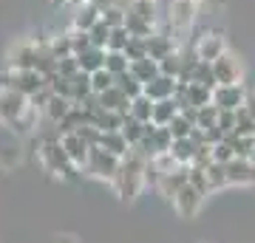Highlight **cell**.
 <instances>
[{
    "label": "cell",
    "instance_id": "14",
    "mask_svg": "<svg viewBox=\"0 0 255 243\" xmlns=\"http://www.w3.org/2000/svg\"><path fill=\"white\" fill-rule=\"evenodd\" d=\"M102 17L100 6H94L91 0H85L80 6H74V17H71V28L77 31H91V26Z\"/></svg>",
    "mask_w": 255,
    "mask_h": 243
},
{
    "label": "cell",
    "instance_id": "44",
    "mask_svg": "<svg viewBox=\"0 0 255 243\" xmlns=\"http://www.w3.org/2000/svg\"><path fill=\"white\" fill-rule=\"evenodd\" d=\"M68 34H71V51H74V57L82 54L85 48H91V45H94V43H91V34H88V31H77V28H71Z\"/></svg>",
    "mask_w": 255,
    "mask_h": 243
},
{
    "label": "cell",
    "instance_id": "39",
    "mask_svg": "<svg viewBox=\"0 0 255 243\" xmlns=\"http://www.w3.org/2000/svg\"><path fill=\"white\" fill-rule=\"evenodd\" d=\"M125 54L128 60L133 63V60H142V57H147V37H130L125 45Z\"/></svg>",
    "mask_w": 255,
    "mask_h": 243
},
{
    "label": "cell",
    "instance_id": "46",
    "mask_svg": "<svg viewBox=\"0 0 255 243\" xmlns=\"http://www.w3.org/2000/svg\"><path fill=\"white\" fill-rule=\"evenodd\" d=\"M77 133L82 136V139H85V142H88V147H100V139H102V130L97 125H88V122H85V125L80 127V130H77Z\"/></svg>",
    "mask_w": 255,
    "mask_h": 243
},
{
    "label": "cell",
    "instance_id": "11",
    "mask_svg": "<svg viewBox=\"0 0 255 243\" xmlns=\"http://www.w3.org/2000/svg\"><path fill=\"white\" fill-rule=\"evenodd\" d=\"M60 144H63L65 156L71 159L74 167H77V170H82V167H85V162H88V153H91L88 142H85V139L74 130V133H63V136H60Z\"/></svg>",
    "mask_w": 255,
    "mask_h": 243
},
{
    "label": "cell",
    "instance_id": "34",
    "mask_svg": "<svg viewBox=\"0 0 255 243\" xmlns=\"http://www.w3.org/2000/svg\"><path fill=\"white\" fill-rule=\"evenodd\" d=\"M48 48H51V54L57 57V60H63V57H71V34L65 31V34H57L48 40Z\"/></svg>",
    "mask_w": 255,
    "mask_h": 243
},
{
    "label": "cell",
    "instance_id": "28",
    "mask_svg": "<svg viewBox=\"0 0 255 243\" xmlns=\"http://www.w3.org/2000/svg\"><path fill=\"white\" fill-rule=\"evenodd\" d=\"M182 48L179 51H170L167 57H162L159 60V74H164V77H173V80H179V74H182Z\"/></svg>",
    "mask_w": 255,
    "mask_h": 243
},
{
    "label": "cell",
    "instance_id": "15",
    "mask_svg": "<svg viewBox=\"0 0 255 243\" xmlns=\"http://www.w3.org/2000/svg\"><path fill=\"white\" fill-rule=\"evenodd\" d=\"M173 88H176V80L173 77H164V74H159V77H153L150 82H145V96H150L153 102L159 99H170L173 96Z\"/></svg>",
    "mask_w": 255,
    "mask_h": 243
},
{
    "label": "cell",
    "instance_id": "26",
    "mask_svg": "<svg viewBox=\"0 0 255 243\" xmlns=\"http://www.w3.org/2000/svg\"><path fill=\"white\" fill-rule=\"evenodd\" d=\"M167 153L173 156L179 164H190L193 153H196V144H193V139L187 136V139H173V144H170V150Z\"/></svg>",
    "mask_w": 255,
    "mask_h": 243
},
{
    "label": "cell",
    "instance_id": "1",
    "mask_svg": "<svg viewBox=\"0 0 255 243\" xmlns=\"http://www.w3.org/2000/svg\"><path fill=\"white\" fill-rule=\"evenodd\" d=\"M145 164H147V159L139 153L136 147H130V150L122 156L119 172L114 175V181H111V187L117 189L119 201L130 204V201H136V195L145 189Z\"/></svg>",
    "mask_w": 255,
    "mask_h": 243
},
{
    "label": "cell",
    "instance_id": "24",
    "mask_svg": "<svg viewBox=\"0 0 255 243\" xmlns=\"http://www.w3.org/2000/svg\"><path fill=\"white\" fill-rule=\"evenodd\" d=\"M204 172H207V181H210V187H213V192H216V189L230 187L227 164H221V162H210L207 167H204Z\"/></svg>",
    "mask_w": 255,
    "mask_h": 243
},
{
    "label": "cell",
    "instance_id": "22",
    "mask_svg": "<svg viewBox=\"0 0 255 243\" xmlns=\"http://www.w3.org/2000/svg\"><path fill=\"white\" fill-rule=\"evenodd\" d=\"M74 105H77V102H71L68 99V96H51V102H48L46 105V110H43V113H46L48 116V122H51V125H57V122H60V119L65 116V113H68V110L74 108Z\"/></svg>",
    "mask_w": 255,
    "mask_h": 243
},
{
    "label": "cell",
    "instance_id": "53",
    "mask_svg": "<svg viewBox=\"0 0 255 243\" xmlns=\"http://www.w3.org/2000/svg\"><path fill=\"white\" fill-rule=\"evenodd\" d=\"M187 3H199V6H201V0H187Z\"/></svg>",
    "mask_w": 255,
    "mask_h": 243
},
{
    "label": "cell",
    "instance_id": "16",
    "mask_svg": "<svg viewBox=\"0 0 255 243\" xmlns=\"http://www.w3.org/2000/svg\"><path fill=\"white\" fill-rule=\"evenodd\" d=\"M100 105L105 110H117V113H130V96H125L122 90L117 88V82L111 85L108 90L100 93Z\"/></svg>",
    "mask_w": 255,
    "mask_h": 243
},
{
    "label": "cell",
    "instance_id": "12",
    "mask_svg": "<svg viewBox=\"0 0 255 243\" xmlns=\"http://www.w3.org/2000/svg\"><path fill=\"white\" fill-rule=\"evenodd\" d=\"M187 172H190V164H179V167H176L173 172H164L162 178H159L156 189H159L164 198L170 201V198L176 195V192H179V189H182L184 184H187Z\"/></svg>",
    "mask_w": 255,
    "mask_h": 243
},
{
    "label": "cell",
    "instance_id": "38",
    "mask_svg": "<svg viewBox=\"0 0 255 243\" xmlns=\"http://www.w3.org/2000/svg\"><path fill=\"white\" fill-rule=\"evenodd\" d=\"M219 122V108L210 102V105H201L199 113H196V127H201V130H207V127H213Z\"/></svg>",
    "mask_w": 255,
    "mask_h": 243
},
{
    "label": "cell",
    "instance_id": "32",
    "mask_svg": "<svg viewBox=\"0 0 255 243\" xmlns=\"http://www.w3.org/2000/svg\"><path fill=\"white\" fill-rule=\"evenodd\" d=\"M117 88L122 90L125 96H130V99H133V96H139V93L145 90V85H142V82H139L130 71H125V74H119V77H117Z\"/></svg>",
    "mask_w": 255,
    "mask_h": 243
},
{
    "label": "cell",
    "instance_id": "9",
    "mask_svg": "<svg viewBox=\"0 0 255 243\" xmlns=\"http://www.w3.org/2000/svg\"><path fill=\"white\" fill-rule=\"evenodd\" d=\"M34 63H37V40L20 37L17 43L9 48V68L23 71V68H34Z\"/></svg>",
    "mask_w": 255,
    "mask_h": 243
},
{
    "label": "cell",
    "instance_id": "19",
    "mask_svg": "<svg viewBox=\"0 0 255 243\" xmlns=\"http://www.w3.org/2000/svg\"><path fill=\"white\" fill-rule=\"evenodd\" d=\"M224 142L233 147V153L238 159H255V136H236V133H224Z\"/></svg>",
    "mask_w": 255,
    "mask_h": 243
},
{
    "label": "cell",
    "instance_id": "47",
    "mask_svg": "<svg viewBox=\"0 0 255 243\" xmlns=\"http://www.w3.org/2000/svg\"><path fill=\"white\" fill-rule=\"evenodd\" d=\"M236 159V153H233V147H230L224 139H221L219 144H213V162H221V164H227Z\"/></svg>",
    "mask_w": 255,
    "mask_h": 243
},
{
    "label": "cell",
    "instance_id": "48",
    "mask_svg": "<svg viewBox=\"0 0 255 243\" xmlns=\"http://www.w3.org/2000/svg\"><path fill=\"white\" fill-rule=\"evenodd\" d=\"M80 71V63H77V57H63V60H57V74H63V77H74V74Z\"/></svg>",
    "mask_w": 255,
    "mask_h": 243
},
{
    "label": "cell",
    "instance_id": "3",
    "mask_svg": "<svg viewBox=\"0 0 255 243\" xmlns=\"http://www.w3.org/2000/svg\"><path fill=\"white\" fill-rule=\"evenodd\" d=\"M164 20L170 26V34H190V28L199 20V3H187V0H167V11Z\"/></svg>",
    "mask_w": 255,
    "mask_h": 243
},
{
    "label": "cell",
    "instance_id": "33",
    "mask_svg": "<svg viewBox=\"0 0 255 243\" xmlns=\"http://www.w3.org/2000/svg\"><path fill=\"white\" fill-rule=\"evenodd\" d=\"M187 184H193V187L199 189L201 195L207 198L210 192H213V187H210V181H207V172H204V167H193L190 164V172H187Z\"/></svg>",
    "mask_w": 255,
    "mask_h": 243
},
{
    "label": "cell",
    "instance_id": "43",
    "mask_svg": "<svg viewBox=\"0 0 255 243\" xmlns=\"http://www.w3.org/2000/svg\"><path fill=\"white\" fill-rule=\"evenodd\" d=\"M125 14H128V9H125V6H119V3L108 6V9H102V20H105V23H108L111 28L125 26Z\"/></svg>",
    "mask_w": 255,
    "mask_h": 243
},
{
    "label": "cell",
    "instance_id": "18",
    "mask_svg": "<svg viewBox=\"0 0 255 243\" xmlns=\"http://www.w3.org/2000/svg\"><path fill=\"white\" fill-rule=\"evenodd\" d=\"M77 63H80V71L85 74L100 71V68H105V48H97V45L85 48L82 54H77Z\"/></svg>",
    "mask_w": 255,
    "mask_h": 243
},
{
    "label": "cell",
    "instance_id": "31",
    "mask_svg": "<svg viewBox=\"0 0 255 243\" xmlns=\"http://www.w3.org/2000/svg\"><path fill=\"white\" fill-rule=\"evenodd\" d=\"M233 133L236 136H255V116L244 108V105L236 110V130H233Z\"/></svg>",
    "mask_w": 255,
    "mask_h": 243
},
{
    "label": "cell",
    "instance_id": "20",
    "mask_svg": "<svg viewBox=\"0 0 255 243\" xmlns=\"http://www.w3.org/2000/svg\"><path fill=\"white\" fill-rule=\"evenodd\" d=\"M179 113V105H176V99L170 96V99H159L153 102V113H150V122L159 127H167L170 125V119Z\"/></svg>",
    "mask_w": 255,
    "mask_h": 243
},
{
    "label": "cell",
    "instance_id": "27",
    "mask_svg": "<svg viewBox=\"0 0 255 243\" xmlns=\"http://www.w3.org/2000/svg\"><path fill=\"white\" fill-rule=\"evenodd\" d=\"M119 130H122V136L128 139V144L133 147V144H136L139 139L145 136V122H139V119H133L130 113H125V119H122V127H119Z\"/></svg>",
    "mask_w": 255,
    "mask_h": 243
},
{
    "label": "cell",
    "instance_id": "45",
    "mask_svg": "<svg viewBox=\"0 0 255 243\" xmlns=\"http://www.w3.org/2000/svg\"><path fill=\"white\" fill-rule=\"evenodd\" d=\"M213 162V144H196V153H193L190 164L193 167H207V164Z\"/></svg>",
    "mask_w": 255,
    "mask_h": 243
},
{
    "label": "cell",
    "instance_id": "25",
    "mask_svg": "<svg viewBox=\"0 0 255 243\" xmlns=\"http://www.w3.org/2000/svg\"><path fill=\"white\" fill-rule=\"evenodd\" d=\"M88 93H94L91 90V74L77 71L71 77V102H82Z\"/></svg>",
    "mask_w": 255,
    "mask_h": 243
},
{
    "label": "cell",
    "instance_id": "50",
    "mask_svg": "<svg viewBox=\"0 0 255 243\" xmlns=\"http://www.w3.org/2000/svg\"><path fill=\"white\" fill-rule=\"evenodd\" d=\"M159 178H162V172H159V167H156V164L150 162V159H147V164H145V187H153V189H156Z\"/></svg>",
    "mask_w": 255,
    "mask_h": 243
},
{
    "label": "cell",
    "instance_id": "51",
    "mask_svg": "<svg viewBox=\"0 0 255 243\" xmlns=\"http://www.w3.org/2000/svg\"><path fill=\"white\" fill-rule=\"evenodd\" d=\"M244 108H247V110H250V113H253V116H255V88H253V90H247Z\"/></svg>",
    "mask_w": 255,
    "mask_h": 243
},
{
    "label": "cell",
    "instance_id": "6",
    "mask_svg": "<svg viewBox=\"0 0 255 243\" xmlns=\"http://www.w3.org/2000/svg\"><path fill=\"white\" fill-rule=\"evenodd\" d=\"M31 108L28 105V96H23L20 90L14 88H0V119L6 125H14L26 116V110Z\"/></svg>",
    "mask_w": 255,
    "mask_h": 243
},
{
    "label": "cell",
    "instance_id": "5",
    "mask_svg": "<svg viewBox=\"0 0 255 243\" xmlns=\"http://www.w3.org/2000/svg\"><path fill=\"white\" fill-rule=\"evenodd\" d=\"M213 77H216V85H236V82H244V63L238 60V54L233 51H224L219 60H213Z\"/></svg>",
    "mask_w": 255,
    "mask_h": 243
},
{
    "label": "cell",
    "instance_id": "4",
    "mask_svg": "<svg viewBox=\"0 0 255 243\" xmlns=\"http://www.w3.org/2000/svg\"><path fill=\"white\" fill-rule=\"evenodd\" d=\"M119 162L122 159H117L114 153H108V150H102V147H91V153H88V162H85V167L82 170L88 172V175H94V178L100 181H114V175L119 172Z\"/></svg>",
    "mask_w": 255,
    "mask_h": 243
},
{
    "label": "cell",
    "instance_id": "41",
    "mask_svg": "<svg viewBox=\"0 0 255 243\" xmlns=\"http://www.w3.org/2000/svg\"><path fill=\"white\" fill-rule=\"evenodd\" d=\"M88 34H91V43L97 45V48H105V45H108V37H111V26L100 17L91 26V31H88Z\"/></svg>",
    "mask_w": 255,
    "mask_h": 243
},
{
    "label": "cell",
    "instance_id": "21",
    "mask_svg": "<svg viewBox=\"0 0 255 243\" xmlns=\"http://www.w3.org/2000/svg\"><path fill=\"white\" fill-rule=\"evenodd\" d=\"M128 71H130L139 82H142V85H145V82H150L153 77H159V60H153V57H142V60H133Z\"/></svg>",
    "mask_w": 255,
    "mask_h": 243
},
{
    "label": "cell",
    "instance_id": "7",
    "mask_svg": "<svg viewBox=\"0 0 255 243\" xmlns=\"http://www.w3.org/2000/svg\"><path fill=\"white\" fill-rule=\"evenodd\" d=\"M193 51H196V57H199L201 63H213V60H219V57L227 51V40H224L221 31L210 28V31H204L199 40H193Z\"/></svg>",
    "mask_w": 255,
    "mask_h": 243
},
{
    "label": "cell",
    "instance_id": "49",
    "mask_svg": "<svg viewBox=\"0 0 255 243\" xmlns=\"http://www.w3.org/2000/svg\"><path fill=\"white\" fill-rule=\"evenodd\" d=\"M219 130L221 133H233L236 130V110H219Z\"/></svg>",
    "mask_w": 255,
    "mask_h": 243
},
{
    "label": "cell",
    "instance_id": "29",
    "mask_svg": "<svg viewBox=\"0 0 255 243\" xmlns=\"http://www.w3.org/2000/svg\"><path fill=\"white\" fill-rule=\"evenodd\" d=\"M150 113H153V99L145 96V93H139L130 99V116L139 119V122H150Z\"/></svg>",
    "mask_w": 255,
    "mask_h": 243
},
{
    "label": "cell",
    "instance_id": "10",
    "mask_svg": "<svg viewBox=\"0 0 255 243\" xmlns=\"http://www.w3.org/2000/svg\"><path fill=\"white\" fill-rule=\"evenodd\" d=\"M170 204H173L176 215L193 218V215H196V212L201 209V204H204V195H201V192L193 187V184H184V187L176 192L173 198H170Z\"/></svg>",
    "mask_w": 255,
    "mask_h": 243
},
{
    "label": "cell",
    "instance_id": "17",
    "mask_svg": "<svg viewBox=\"0 0 255 243\" xmlns=\"http://www.w3.org/2000/svg\"><path fill=\"white\" fill-rule=\"evenodd\" d=\"M100 147L102 150H108V153H114L117 159H122V156L130 150V144H128V139L122 136V130H102Z\"/></svg>",
    "mask_w": 255,
    "mask_h": 243
},
{
    "label": "cell",
    "instance_id": "52",
    "mask_svg": "<svg viewBox=\"0 0 255 243\" xmlns=\"http://www.w3.org/2000/svg\"><path fill=\"white\" fill-rule=\"evenodd\" d=\"M57 243H77V241H74L71 235H63V238H57Z\"/></svg>",
    "mask_w": 255,
    "mask_h": 243
},
{
    "label": "cell",
    "instance_id": "37",
    "mask_svg": "<svg viewBox=\"0 0 255 243\" xmlns=\"http://www.w3.org/2000/svg\"><path fill=\"white\" fill-rule=\"evenodd\" d=\"M147 139L153 142L156 156H159V153H167V150H170V144H173V136H170V130H167V127H159V125H156V130L147 136Z\"/></svg>",
    "mask_w": 255,
    "mask_h": 243
},
{
    "label": "cell",
    "instance_id": "30",
    "mask_svg": "<svg viewBox=\"0 0 255 243\" xmlns=\"http://www.w3.org/2000/svg\"><path fill=\"white\" fill-rule=\"evenodd\" d=\"M128 68H130V60H128L125 51H105V71L119 77V74H125Z\"/></svg>",
    "mask_w": 255,
    "mask_h": 243
},
{
    "label": "cell",
    "instance_id": "13",
    "mask_svg": "<svg viewBox=\"0 0 255 243\" xmlns=\"http://www.w3.org/2000/svg\"><path fill=\"white\" fill-rule=\"evenodd\" d=\"M227 178L230 184H236V187H247V184H255V164L250 159H233L227 162Z\"/></svg>",
    "mask_w": 255,
    "mask_h": 243
},
{
    "label": "cell",
    "instance_id": "8",
    "mask_svg": "<svg viewBox=\"0 0 255 243\" xmlns=\"http://www.w3.org/2000/svg\"><path fill=\"white\" fill-rule=\"evenodd\" d=\"M247 99V88L244 82H236V85H216L213 88V105L219 110H238Z\"/></svg>",
    "mask_w": 255,
    "mask_h": 243
},
{
    "label": "cell",
    "instance_id": "42",
    "mask_svg": "<svg viewBox=\"0 0 255 243\" xmlns=\"http://www.w3.org/2000/svg\"><path fill=\"white\" fill-rule=\"evenodd\" d=\"M114 82H117V77H114L111 71H105V68H100V71H94V74H91V90H94V93H102V90H108Z\"/></svg>",
    "mask_w": 255,
    "mask_h": 243
},
{
    "label": "cell",
    "instance_id": "40",
    "mask_svg": "<svg viewBox=\"0 0 255 243\" xmlns=\"http://www.w3.org/2000/svg\"><path fill=\"white\" fill-rule=\"evenodd\" d=\"M190 82H201V85H207V88H216V77H213V65L210 63H196L193 68V80Z\"/></svg>",
    "mask_w": 255,
    "mask_h": 243
},
{
    "label": "cell",
    "instance_id": "2",
    "mask_svg": "<svg viewBox=\"0 0 255 243\" xmlns=\"http://www.w3.org/2000/svg\"><path fill=\"white\" fill-rule=\"evenodd\" d=\"M37 156H40V164H43L51 175H57V178H68V181L77 178V167H74L71 159L65 156L63 144H60L57 127L48 136H43V142H40V147H37Z\"/></svg>",
    "mask_w": 255,
    "mask_h": 243
},
{
    "label": "cell",
    "instance_id": "23",
    "mask_svg": "<svg viewBox=\"0 0 255 243\" xmlns=\"http://www.w3.org/2000/svg\"><path fill=\"white\" fill-rule=\"evenodd\" d=\"M210 102H213V88L201 85V82H187V105L201 108V105H210Z\"/></svg>",
    "mask_w": 255,
    "mask_h": 243
},
{
    "label": "cell",
    "instance_id": "36",
    "mask_svg": "<svg viewBox=\"0 0 255 243\" xmlns=\"http://www.w3.org/2000/svg\"><path fill=\"white\" fill-rule=\"evenodd\" d=\"M130 31H128L125 26H117V28H111V37H108V45H105V51H125V45L128 40H130Z\"/></svg>",
    "mask_w": 255,
    "mask_h": 243
},
{
    "label": "cell",
    "instance_id": "35",
    "mask_svg": "<svg viewBox=\"0 0 255 243\" xmlns=\"http://www.w3.org/2000/svg\"><path fill=\"white\" fill-rule=\"evenodd\" d=\"M193 122L187 116H182V113H176L173 119H170V125H167V130H170V136H173V139H187V136L193 133Z\"/></svg>",
    "mask_w": 255,
    "mask_h": 243
}]
</instances>
